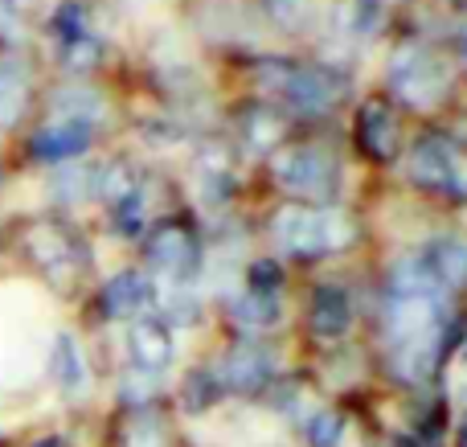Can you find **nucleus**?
I'll return each instance as SVG.
<instances>
[{
	"instance_id": "obj_1",
	"label": "nucleus",
	"mask_w": 467,
	"mask_h": 447,
	"mask_svg": "<svg viewBox=\"0 0 467 447\" xmlns=\"http://www.w3.org/2000/svg\"><path fill=\"white\" fill-rule=\"evenodd\" d=\"M271 238L296 259H324L357 243V222L337 205H283L271 218Z\"/></svg>"
},
{
	"instance_id": "obj_2",
	"label": "nucleus",
	"mask_w": 467,
	"mask_h": 447,
	"mask_svg": "<svg viewBox=\"0 0 467 447\" xmlns=\"http://www.w3.org/2000/svg\"><path fill=\"white\" fill-rule=\"evenodd\" d=\"M263 87L275 99L291 103L304 115H324L348 95V78L324 66H299V62H263Z\"/></svg>"
},
{
	"instance_id": "obj_3",
	"label": "nucleus",
	"mask_w": 467,
	"mask_h": 447,
	"mask_svg": "<svg viewBox=\"0 0 467 447\" xmlns=\"http://www.w3.org/2000/svg\"><path fill=\"white\" fill-rule=\"evenodd\" d=\"M275 185L291 197H304V202H332L340 193V164L332 152L312 144L299 148H283L271 164Z\"/></svg>"
},
{
	"instance_id": "obj_4",
	"label": "nucleus",
	"mask_w": 467,
	"mask_h": 447,
	"mask_svg": "<svg viewBox=\"0 0 467 447\" xmlns=\"http://www.w3.org/2000/svg\"><path fill=\"white\" fill-rule=\"evenodd\" d=\"M389 87L402 103L410 107H435L447 90V66L435 49H427L422 41H406L389 57Z\"/></svg>"
},
{
	"instance_id": "obj_5",
	"label": "nucleus",
	"mask_w": 467,
	"mask_h": 447,
	"mask_svg": "<svg viewBox=\"0 0 467 447\" xmlns=\"http://www.w3.org/2000/svg\"><path fill=\"white\" fill-rule=\"evenodd\" d=\"M410 181L451 202H467V152L451 136H422L410 148Z\"/></svg>"
},
{
	"instance_id": "obj_6",
	"label": "nucleus",
	"mask_w": 467,
	"mask_h": 447,
	"mask_svg": "<svg viewBox=\"0 0 467 447\" xmlns=\"http://www.w3.org/2000/svg\"><path fill=\"white\" fill-rule=\"evenodd\" d=\"M144 255H148V267H156L169 279H193L197 267H202V243H197V234L189 226H181V222H161V226L148 234Z\"/></svg>"
},
{
	"instance_id": "obj_7",
	"label": "nucleus",
	"mask_w": 467,
	"mask_h": 447,
	"mask_svg": "<svg viewBox=\"0 0 467 447\" xmlns=\"http://www.w3.org/2000/svg\"><path fill=\"white\" fill-rule=\"evenodd\" d=\"M271 378H275V353L258 341H238L218 366L222 390L234 394H263L271 386Z\"/></svg>"
},
{
	"instance_id": "obj_8",
	"label": "nucleus",
	"mask_w": 467,
	"mask_h": 447,
	"mask_svg": "<svg viewBox=\"0 0 467 447\" xmlns=\"http://www.w3.org/2000/svg\"><path fill=\"white\" fill-rule=\"evenodd\" d=\"M29 255L37 259V267L46 271L49 279H57V284H70L74 275H78V238L70 234L66 226H57V222H37V226L29 230Z\"/></svg>"
},
{
	"instance_id": "obj_9",
	"label": "nucleus",
	"mask_w": 467,
	"mask_h": 447,
	"mask_svg": "<svg viewBox=\"0 0 467 447\" xmlns=\"http://www.w3.org/2000/svg\"><path fill=\"white\" fill-rule=\"evenodd\" d=\"M128 358L140 374H164L177 358V345L169 337V325L156 317H140L128 333Z\"/></svg>"
},
{
	"instance_id": "obj_10",
	"label": "nucleus",
	"mask_w": 467,
	"mask_h": 447,
	"mask_svg": "<svg viewBox=\"0 0 467 447\" xmlns=\"http://www.w3.org/2000/svg\"><path fill=\"white\" fill-rule=\"evenodd\" d=\"M357 144H361V152L378 164H389L398 156L402 140H398V120L386 103L369 99V103L357 111Z\"/></svg>"
},
{
	"instance_id": "obj_11",
	"label": "nucleus",
	"mask_w": 467,
	"mask_h": 447,
	"mask_svg": "<svg viewBox=\"0 0 467 447\" xmlns=\"http://www.w3.org/2000/svg\"><path fill=\"white\" fill-rule=\"evenodd\" d=\"M307 325L320 341H340L353 325V300H348L345 287L337 284H320L312 292V304H307Z\"/></svg>"
},
{
	"instance_id": "obj_12",
	"label": "nucleus",
	"mask_w": 467,
	"mask_h": 447,
	"mask_svg": "<svg viewBox=\"0 0 467 447\" xmlns=\"http://www.w3.org/2000/svg\"><path fill=\"white\" fill-rule=\"evenodd\" d=\"M422 259H427L431 275L439 279L443 292H463L467 287V238H460V234L435 238V243L422 251Z\"/></svg>"
},
{
	"instance_id": "obj_13",
	"label": "nucleus",
	"mask_w": 467,
	"mask_h": 447,
	"mask_svg": "<svg viewBox=\"0 0 467 447\" xmlns=\"http://www.w3.org/2000/svg\"><path fill=\"white\" fill-rule=\"evenodd\" d=\"M152 296H156V287L148 275H140V271H119V275L103 287V312L111 320H128V317H136V312H144L148 304H152Z\"/></svg>"
},
{
	"instance_id": "obj_14",
	"label": "nucleus",
	"mask_w": 467,
	"mask_h": 447,
	"mask_svg": "<svg viewBox=\"0 0 467 447\" xmlns=\"http://www.w3.org/2000/svg\"><path fill=\"white\" fill-rule=\"evenodd\" d=\"M90 148V128L74 120H57L46 123V128L33 136V156L37 161H70V156H82Z\"/></svg>"
},
{
	"instance_id": "obj_15",
	"label": "nucleus",
	"mask_w": 467,
	"mask_h": 447,
	"mask_svg": "<svg viewBox=\"0 0 467 447\" xmlns=\"http://www.w3.org/2000/svg\"><path fill=\"white\" fill-rule=\"evenodd\" d=\"M29 107V66L21 57L0 62V128H13Z\"/></svg>"
},
{
	"instance_id": "obj_16",
	"label": "nucleus",
	"mask_w": 467,
	"mask_h": 447,
	"mask_svg": "<svg viewBox=\"0 0 467 447\" xmlns=\"http://www.w3.org/2000/svg\"><path fill=\"white\" fill-rule=\"evenodd\" d=\"M49 369H54V382L62 386L66 394H82L87 390V358H82L78 341L70 333H62L54 341V353H49Z\"/></svg>"
},
{
	"instance_id": "obj_17",
	"label": "nucleus",
	"mask_w": 467,
	"mask_h": 447,
	"mask_svg": "<svg viewBox=\"0 0 467 447\" xmlns=\"http://www.w3.org/2000/svg\"><path fill=\"white\" fill-rule=\"evenodd\" d=\"M230 317L238 320V325H246V328H271V325H279L283 304H279V296L242 292L238 300L230 304Z\"/></svg>"
},
{
	"instance_id": "obj_18",
	"label": "nucleus",
	"mask_w": 467,
	"mask_h": 447,
	"mask_svg": "<svg viewBox=\"0 0 467 447\" xmlns=\"http://www.w3.org/2000/svg\"><path fill=\"white\" fill-rule=\"evenodd\" d=\"M164 423L156 419V411L131 407L128 419L119 423V447H164Z\"/></svg>"
},
{
	"instance_id": "obj_19",
	"label": "nucleus",
	"mask_w": 467,
	"mask_h": 447,
	"mask_svg": "<svg viewBox=\"0 0 467 447\" xmlns=\"http://www.w3.org/2000/svg\"><path fill=\"white\" fill-rule=\"evenodd\" d=\"M279 136H283V123L271 107H246V111H242V140L250 144V152H266V148H275Z\"/></svg>"
},
{
	"instance_id": "obj_20",
	"label": "nucleus",
	"mask_w": 467,
	"mask_h": 447,
	"mask_svg": "<svg viewBox=\"0 0 467 447\" xmlns=\"http://www.w3.org/2000/svg\"><path fill=\"white\" fill-rule=\"evenodd\" d=\"M54 107L62 111V120H74V123H87L99 120V111H103V99L95 95V90H82V87H66L54 95Z\"/></svg>"
},
{
	"instance_id": "obj_21",
	"label": "nucleus",
	"mask_w": 467,
	"mask_h": 447,
	"mask_svg": "<svg viewBox=\"0 0 467 447\" xmlns=\"http://www.w3.org/2000/svg\"><path fill=\"white\" fill-rule=\"evenodd\" d=\"M185 407L193 411V415H202V411H210L213 402L222 399V382H218V374L213 369H193V374L185 378Z\"/></svg>"
},
{
	"instance_id": "obj_22",
	"label": "nucleus",
	"mask_w": 467,
	"mask_h": 447,
	"mask_svg": "<svg viewBox=\"0 0 467 447\" xmlns=\"http://www.w3.org/2000/svg\"><path fill=\"white\" fill-rule=\"evenodd\" d=\"M304 443L307 447H340L345 443V419L337 411H316L304 423Z\"/></svg>"
},
{
	"instance_id": "obj_23",
	"label": "nucleus",
	"mask_w": 467,
	"mask_h": 447,
	"mask_svg": "<svg viewBox=\"0 0 467 447\" xmlns=\"http://www.w3.org/2000/svg\"><path fill=\"white\" fill-rule=\"evenodd\" d=\"M340 25H348L353 33H373L381 25V0H348L340 8Z\"/></svg>"
},
{
	"instance_id": "obj_24",
	"label": "nucleus",
	"mask_w": 467,
	"mask_h": 447,
	"mask_svg": "<svg viewBox=\"0 0 467 447\" xmlns=\"http://www.w3.org/2000/svg\"><path fill=\"white\" fill-rule=\"evenodd\" d=\"M99 57H103V46H99L95 33H82V37H74L62 46V62L70 66V70H90Z\"/></svg>"
},
{
	"instance_id": "obj_25",
	"label": "nucleus",
	"mask_w": 467,
	"mask_h": 447,
	"mask_svg": "<svg viewBox=\"0 0 467 447\" xmlns=\"http://www.w3.org/2000/svg\"><path fill=\"white\" fill-rule=\"evenodd\" d=\"M246 292H263V296H279V287H283V271H279V263H271V259H258V263H250V271H246Z\"/></svg>"
},
{
	"instance_id": "obj_26",
	"label": "nucleus",
	"mask_w": 467,
	"mask_h": 447,
	"mask_svg": "<svg viewBox=\"0 0 467 447\" xmlns=\"http://www.w3.org/2000/svg\"><path fill=\"white\" fill-rule=\"evenodd\" d=\"M263 8L283 29H299V25L307 21V0H263Z\"/></svg>"
},
{
	"instance_id": "obj_27",
	"label": "nucleus",
	"mask_w": 467,
	"mask_h": 447,
	"mask_svg": "<svg viewBox=\"0 0 467 447\" xmlns=\"http://www.w3.org/2000/svg\"><path fill=\"white\" fill-rule=\"evenodd\" d=\"M169 312L172 320H181V325H193L197 320V308H193V296H185V292H169Z\"/></svg>"
},
{
	"instance_id": "obj_28",
	"label": "nucleus",
	"mask_w": 467,
	"mask_h": 447,
	"mask_svg": "<svg viewBox=\"0 0 467 447\" xmlns=\"http://www.w3.org/2000/svg\"><path fill=\"white\" fill-rule=\"evenodd\" d=\"M460 49H463V62H467V25H463V33H460Z\"/></svg>"
},
{
	"instance_id": "obj_29",
	"label": "nucleus",
	"mask_w": 467,
	"mask_h": 447,
	"mask_svg": "<svg viewBox=\"0 0 467 447\" xmlns=\"http://www.w3.org/2000/svg\"><path fill=\"white\" fill-rule=\"evenodd\" d=\"M37 447H62V443H57V440H41Z\"/></svg>"
},
{
	"instance_id": "obj_30",
	"label": "nucleus",
	"mask_w": 467,
	"mask_h": 447,
	"mask_svg": "<svg viewBox=\"0 0 467 447\" xmlns=\"http://www.w3.org/2000/svg\"><path fill=\"white\" fill-rule=\"evenodd\" d=\"M463 447H467V427H463Z\"/></svg>"
}]
</instances>
